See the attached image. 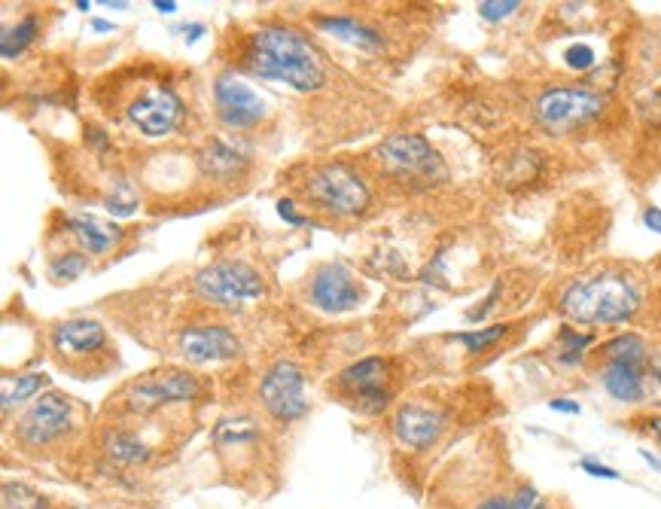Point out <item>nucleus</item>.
<instances>
[{"instance_id":"obj_44","label":"nucleus","mask_w":661,"mask_h":509,"mask_svg":"<svg viewBox=\"0 0 661 509\" xmlns=\"http://www.w3.org/2000/svg\"><path fill=\"white\" fill-rule=\"evenodd\" d=\"M74 509H89V506H74Z\"/></svg>"},{"instance_id":"obj_5","label":"nucleus","mask_w":661,"mask_h":509,"mask_svg":"<svg viewBox=\"0 0 661 509\" xmlns=\"http://www.w3.org/2000/svg\"><path fill=\"white\" fill-rule=\"evenodd\" d=\"M305 196L333 217H357L369 205L366 183L348 165H323L311 171Z\"/></svg>"},{"instance_id":"obj_11","label":"nucleus","mask_w":661,"mask_h":509,"mask_svg":"<svg viewBox=\"0 0 661 509\" xmlns=\"http://www.w3.org/2000/svg\"><path fill=\"white\" fill-rule=\"evenodd\" d=\"M390 381H393V372H390V360L384 357H369V360H360L354 366H348L342 375H339V388L348 400H354L360 409L366 412H378L387 406L390 400Z\"/></svg>"},{"instance_id":"obj_3","label":"nucleus","mask_w":661,"mask_h":509,"mask_svg":"<svg viewBox=\"0 0 661 509\" xmlns=\"http://www.w3.org/2000/svg\"><path fill=\"white\" fill-rule=\"evenodd\" d=\"M607 95L585 89V86H555L546 89L534 104V119L552 135L576 132L582 125L594 122L607 110Z\"/></svg>"},{"instance_id":"obj_23","label":"nucleus","mask_w":661,"mask_h":509,"mask_svg":"<svg viewBox=\"0 0 661 509\" xmlns=\"http://www.w3.org/2000/svg\"><path fill=\"white\" fill-rule=\"evenodd\" d=\"M107 455L119 464H144L150 458V449L135 436V433H113L110 442H107Z\"/></svg>"},{"instance_id":"obj_1","label":"nucleus","mask_w":661,"mask_h":509,"mask_svg":"<svg viewBox=\"0 0 661 509\" xmlns=\"http://www.w3.org/2000/svg\"><path fill=\"white\" fill-rule=\"evenodd\" d=\"M241 68L262 80L287 83L296 92H314L326 80L320 52L293 28H259L250 34Z\"/></svg>"},{"instance_id":"obj_9","label":"nucleus","mask_w":661,"mask_h":509,"mask_svg":"<svg viewBox=\"0 0 661 509\" xmlns=\"http://www.w3.org/2000/svg\"><path fill=\"white\" fill-rule=\"evenodd\" d=\"M259 397H262V406H266L278 421L302 418L308 412L302 369L296 363H290V360L275 363L266 375H262Z\"/></svg>"},{"instance_id":"obj_12","label":"nucleus","mask_w":661,"mask_h":509,"mask_svg":"<svg viewBox=\"0 0 661 509\" xmlns=\"http://www.w3.org/2000/svg\"><path fill=\"white\" fill-rule=\"evenodd\" d=\"M52 348H55V354L64 366L86 372L83 363L98 360V357L107 354V333L98 321L77 317V321H64L52 330Z\"/></svg>"},{"instance_id":"obj_33","label":"nucleus","mask_w":661,"mask_h":509,"mask_svg":"<svg viewBox=\"0 0 661 509\" xmlns=\"http://www.w3.org/2000/svg\"><path fill=\"white\" fill-rule=\"evenodd\" d=\"M579 467H582L588 476H594V479H610V482H619V479H622L619 470H613V467H607V464H601V461H591V458H582Z\"/></svg>"},{"instance_id":"obj_22","label":"nucleus","mask_w":661,"mask_h":509,"mask_svg":"<svg viewBox=\"0 0 661 509\" xmlns=\"http://www.w3.org/2000/svg\"><path fill=\"white\" fill-rule=\"evenodd\" d=\"M537 503H540L537 500V488L531 482H521L512 491H500V494L482 497L473 509H534Z\"/></svg>"},{"instance_id":"obj_15","label":"nucleus","mask_w":661,"mask_h":509,"mask_svg":"<svg viewBox=\"0 0 661 509\" xmlns=\"http://www.w3.org/2000/svg\"><path fill=\"white\" fill-rule=\"evenodd\" d=\"M214 104L217 116L229 129H253V125L266 116V101H262L244 80L238 77H220L214 86Z\"/></svg>"},{"instance_id":"obj_39","label":"nucleus","mask_w":661,"mask_h":509,"mask_svg":"<svg viewBox=\"0 0 661 509\" xmlns=\"http://www.w3.org/2000/svg\"><path fill=\"white\" fill-rule=\"evenodd\" d=\"M153 7H156L159 13H165V16H171V13H177V4H174V0H156V4H153Z\"/></svg>"},{"instance_id":"obj_28","label":"nucleus","mask_w":661,"mask_h":509,"mask_svg":"<svg viewBox=\"0 0 661 509\" xmlns=\"http://www.w3.org/2000/svg\"><path fill=\"white\" fill-rule=\"evenodd\" d=\"M46 500L28 485H4V509H43Z\"/></svg>"},{"instance_id":"obj_26","label":"nucleus","mask_w":661,"mask_h":509,"mask_svg":"<svg viewBox=\"0 0 661 509\" xmlns=\"http://www.w3.org/2000/svg\"><path fill=\"white\" fill-rule=\"evenodd\" d=\"M591 342H594L591 333H582L576 327H561L558 330V360L561 363H579Z\"/></svg>"},{"instance_id":"obj_18","label":"nucleus","mask_w":661,"mask_h":509,"mask_svg":"<svg viewBox=\"0 0 661 509\" xmlns=\"http://www.w3.org/2000/svg\"><path fill=\"white\" fill-rule=\"evenodd\" d=\"M68 232L80 241L83 253H92V257H104V253L119 241V229L113 223H104V220L86 217V214H71Z\"/></svg>"},{"instance_id":"obj_20","label":"nucleus","mask_w":661,"mask_h":509,"mask_svg":"<svg viewBox=\"0 0 661 509\" xmlns=\"http://www.w3.org/2000/svg\"><path fill=\"white\" fill-rule=\"evenodd\" d=\"M601 360H631V363H649V345L643 336L637 333H622L613 336L610 342H604L598 348Z\"/></svg>"},{"instance_id":"obj_27","label":"nucleus","mask_w":661,"mask_h":509,"mask_svg":"<svg viewBox=\"0 0 661 509\" xmlns=\"http://www.w3.org/2000/svg\"><path fill=\"white\" fill-rule=\"evenodd\" d=\"M506 333H509V327H506V324H497V327H485V330H473V333H457L454 342H460L470 354H482V351H488L491 345H497Z\"/></svg>"},{"instance_id":"obj_38","label":"nucleus","mask_w":661,"mask_h":509,"mask_svg":"<svg viewBox=\"0 0 661 509\" xmlns=\"http://www.w3.org/2000/svg\"><path fill=\"white\" fill-rule=\"evenodd\" d=\"M183 34H186V43H195L198 37L205 34V28L202 25H189V28H183Z\"/></svg>"},{"instance_id":"obj_35","label":"nucleus","mask_w":661,"mask_h":509,"mask_svg":"<svg viewBox=\"0 0 661 509\" xmlns=\"http://www.w3.org/2000/svg\"><path fill=\"white\" fill-rule=\"evenodd\" d=\"M278 214H281V217H284L290 226H305V217H302V214L293 208V202H290V199H281V202H278Z\"/></svg>"},{"instance_id":"obj_14","label":"nucleus","mask_w":661,"mask_h":509,"mask_svg":"<svg viewBox=\"0 0 661 509\" xmlns=\"http://www.w3.org/2000/svg\"><path fill=\"white\" fill-rule=\"evenodd\" d=\"M308 302L320 311H329V314H345L363 302V290L345 266L329 263V266L317 269V275L311 278Z\"/></svg>"},{"instance_id":"obj_16","label":"nucleus","mask_w":661,"mask_h":509,"mask_svg":"<svg viewBox=\"0 0 661 509\" xmlns=\"http://www.w3.org/2000/svg\"><path fill=\"white\" fill-rule=\"evenodd\" d=\"M180 351L189 363H220L232 360L241 351V342L226 327H192L180 336Z\"/></svg>"},{"instance_id":"obj_34","label":"nucleus","mask_w":661,"mask_h":509,"mask_svg":"<svg viewBox=\"0 0 661 509\" xmlns=\"http://www.w3.org/2000/svg\"><path fill=\"white\" fill-rule=\"evenodd\" d=\"M637 424H640V430H643V433H649V436H652L655 442H661V412L643 415V418H640Z\"/></svg>"},{"instance_id":"obj_10","label":"nucleus","mask_w":661,"mask_h":509,"mask_svg":"<svg viewBox=\"0 0 661 509\" xmlns=\"http://www.w3.org/2000/svg\"><path fill=\"white\" fill-rule=\"evenodd\" d=\"M448 430V412L439 409L436 403H403L393 415V436L406 449L424 452L433 449V445L442 439V433Z\"/></svg>"},{"instance_id":"obj_24","label":"nucleus","mask_w":661,"mask_h":509,"mask_svg":"<svg viewBox=\"0 0 661 509\" xmlns=\"http://www.w3.org/2000/svg\"><path fill=\"white\" fill-rule=\"evenodd\" d=\"M46 385V375H16L13 378H4V412H10L16 403H25V400H34L40 394V388Z\"/></svg>"},{"instance_id":"obj_29","label":"nucleus","mask_w":661,"mask_h":509,"mask_svg":"<svg viewBox=\"0 0 661 509\" xmlns=\"http://www.w3.org/2000/svg\"><path fill=\"white\" fill-rule=\"evenodd\" d=\"M86 269H89V260L83 257V253H64V257H58V260L52 263L49 275H52L55 281H74V278H80Z\"/></svg>"},{"instance_id":"obj_31","label":"nucleus","mask_w":661,"mask_h":509,"mask_svg":"<svg viewBox=\"0 0 661 509\" xmlns=\"http://www.w3.org/2000/svg\"><path fill=\"white\" fill-rule=\"evenodd\" d=\"M515 10H521L518 0H482V4H479V16H482L485 22H503V19H509Z\"/></svg>"},{"instance_id":"obj_30","label":"nucleus","mask_w":661,"mask_h":509,"mask_svg":"<svg viewBox=\"0 0 661 509\" xmlns=\"http://www.w3.org/2000/svg\"><path fill=\"white\" fill-rule=\"evenodd\" d=\"M646 400L661 403V348L649 351V363H646Z\"/></svg>"},{"instance_id":"obj_2","label":"nucleus","mask_w":661,"mask_h":509,"mask_svg":"<svg viewBox=\"0 0 661 509\" xmlns=\"http://www.w3.org/2000/svg\"><path fill=\"white\" fill-rule=\"evenodd\" d=\"M643 305L637 278L625 272H594L576 278L564 287L558 308L567 321L582 327H613L625 324Z\"/></svg>"},{"instance_id":"obj_21","label":"nucleus","mask_w":661,"mask_h":509,"mask_svg":"<svg viewBox=\"0 0 661 509\" xmlns=\"http://www.w3.org/2000/svg\"><path fill=\"white\" fill-rule=\"evenodd\" d=\"M320 28L329 31V34H336V37H342V40H348V43H354V46H366V49L381 46V37L372 28H366V25H360L354 19H345V16L320 19Z\"/></svg>"},{"instance_id":"obj_17","label":"nucleus","mask_w":661,"mask_h":509,"mask_svg":"<svg viewBox=\"0 0 661 509\" xmlns=\"http://www.w3.org/2000/svg\"><path fill=\"white\" fill-rule=\"evenodd\" d=\"M601 385L616 403H643L646 400V363L631 360H604L601 369Z\"/></svg>"},{"instance_id":"obj_13","label":"nucleus","mask_w":661,"mask_h":509,"mask_svg":"<svg viewBox=\"0 0 661 509\" xmlns=\"http://www.w3.org/2000/svg\"><path fill=\"white\" fill-rule=\"evenodd\" d=\"M128 119L147 138L171 135L183 119V101L168 86H153L128 104Z\"/></svg>"},{"instance_id":"obj_37","label":"nucleus","mask_w":661,"mask_h":509,"mask_svg":"<svg viewBox=\"0 0 661 509\" xmlns=\"http://www.w3.org/2000/svg\"><path fill=\"white\" fill-rule=\"evenodd\" d=\"M549 409L564 412V415H579V403H573V400H549Z\"/></svg>"},{"instance_id":"obj_41","label":"nucleus","mask_w":661,"mask_h":509,"mask_svg":"<svg viewBox=\"0 0 661 509\" xmlns=\"http://www.w3.org/2000/svg\"><path fill=\"white\" fill-rule=\"evenodd\" d=\"M534 509H561V506H558L555 500H540V503H537Z\"/></svg>"},{"instance_id":"obj_6","label":"nucleus","mask_w":661,"mask_h":509,"mask_svg":"<svg viewBox=\"0 0 661 509\" xmlns=\"http://www.w3.org/2000/svg\"><path fill=\"white\" fill-rule=\"evenodd\" d=\"M195 290L214 305H244L262 296V278L247 263H214L211 269L198 272Z\"/></svg>"},{"instance_id":"obj_42","label":"nucleus","mask_w":661,"mask_h":509,"mask_svg":"<svg viewBox=\"0 0 661 509\" xmlns=\"http://www.w3.org/2000/svg\"><path fill=\"white\" fill-rule=\"evenodd\" d=\"M92 25H95V31H110V28H113L110 22H101V19H95Z\"/></svg>"},{"instance_id":"obj_25","label":"nucleus","mask_w":661,"mask_h":509,"mask_svg":"<svg viewBox=\"0 0 661 509\" xmlns=\"http://www.w3.org/2000/svg\"><path fill=\"white\" fill-rule=\"evenodd\" d=\"M37 34H40V19L37 16H25L16 28H7L4 37H0V55L16 58Z\"/></svg>"},{"instance_id":"obj_32","label":"nucleus","mask_w":661,"mask_h":509,"mask_svg":"<svg viewBox=\"0 0 661 509\" xmlns=\"http://www.w3.org/2000/svg\"><path fill=\"white\" fill-rule=\"evenodd\" d=\"M564 61L573 71H588V68H594V49L588 43H576L564 52Z\"/></svg>"},{"instance_id":"obj_8","label":"nucleus","mask_w":661,"mask_h":509,"mask_svg":"<svg viewBox=\"0 0 661 509\" xmlns=\"http://www.w3.org/2000/svg\"><path fill=\"white\" fill-rule=\"evenodd\" d=\"M198 397V381L189 372L168 369V372H153L138 381H131L125 388V403L135 412H153L168 403H186Z\"/></svg>"},{"instance_id":"obj_4","label":"nucleus","mask_w":661,"mask_h":509,"mask_svg":"<svg viewBox=\"0 0 661 509\" xmlns=\"http://www.w3.org/2000/svg\"><path fill=\"white\" fill-rule=\"evenodd\" d=\"M378 159L390 177L409 180L412 186H430V183H439L448 177L442 156L421 135H409V132L390 135L378 147Z\"/></svg>"},{"instance_id":"obj_19","label":"nucleus","mask_w":661,"mask_h":509,"mask_svg":"<svg viewBox=\"0 0 661 509\" xmlns=\"http://www.w3.org/2000/svg\"><path fill=\"white\" fill-rule=\"evenodd\" d=\"M198 159H202V171L214 180H235L247 165L244 156L226 141H211Z\"/></svg>"},{"instance_id":"obj_43","label":"nucleus","mask_w":661,"mask_h":509,"mask_svg":"<svg viewBox=\"0 0 661 509\" xmlns=\"http://www.w3.org/2000/svg\"><path fill=\"white\" fill-rule=\"evenodd\" d=\"M104 7H110V10H128V4H122V0H119V4H110V0H107Z\"/></svg>"},{"instance_id":"obj_7","label":"nucleus","mask_w":661,"mask_h":509,"mask_svg":"<svg viewBox=\"0 0 661 509\" xmlns=\"http://www.w3.org/2000/svg\"><path fill=\"white\" fill-rule=\"evenodd\" d=\"M74 424V403L71 397H64L58 391H49L43 397H37L28 412L19 418V439L31 449H40V445H49L55 439H61Z\"/></svg>"},{"instance_id":"obj_36","label":"nucleus","mask_w":661,"mask_h":509,"mask_svg":"<svg viewBox=\"0 0 661 509\" xmlns=\"http://www.w3.org/2000/svg\"><path fill=\"white\" fill-rule=\"evenodd\" d=\"M643 223H646V229H652V232L661 235V208L649 205V208L643 211Z\"/></svg>"},{"instance_id":"obj_40","label":"nucleus","mask_w":661,"mask_h":509,"mask_svg":"<svg viewBox=\"0 0 661 509\" xmlns=\"http://www.w3.org/2000/svg\"><path fill=\"white\" fill-rule=\"evenodd\" d=\"M640 458H643V461H646V464H649L652 470H658V473H661V461H658V458H655V455H652L649 449H640Z\"/></svg>"}]
</instances>
